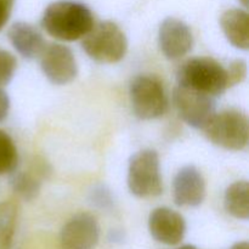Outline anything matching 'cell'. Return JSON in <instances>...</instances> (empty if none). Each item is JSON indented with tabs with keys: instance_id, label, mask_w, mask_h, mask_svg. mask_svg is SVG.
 Masks as SVG:
<instances>
[{
	"instance_id": "obj_4",
	"label": "cell",
	"mask_w": 249,
	"mask_h": 249,
	"mask_svg": "<svg viewBox=\"0 0 249 249\" xmlns=\"http://www.w3.org/2000/svg\"><path fill=\"white\" fill-rule=\"evenodd\" d=\"M203 131L211 142L225 150L241 151L248 145V118L237 109H225L220 113L215 112Z\"/></svg>"
},
{
	"instance_id": "obj_7",
	"label": "cell",
	"mask_w": 249,
	"mask_h": 249,
	"mask_svg": "<svg viewBox=\"0 0 249 249\" xmlns=\"http://www.w3.org/2000/svg\"><path fill=\"white\" fill-rule=\"evenodd\" d=\"M173 101L182 121L195 129L203 130L216 112V102L213 96L182 85H178L174 89Z\"/></svg>"
},
{
	"instance_id": "obj_11",
	"label": "cell",
	"mask_w": 249,
	"mask_h": 249,
	"mask_svg": "<svg viewBox=\"0 0 249 249\" xmlns=\"http://www.w3.org/2000/svg\"><path fill=\"white\" fill-rule=\"evenodd\" d=\"M148 230L157 242L167 246H177L184 240L186 221L178 212L162 207L155 209L150 214Z\"/></svg>"
},
{
	"instance_id": "obj_8",
	"label": "cell",
	"mask_w": 249,
	"mask_h": 249,
	"mask_svg": "<svg viewBox=\"0 0 249 249\" xmlns=\"http://www.w3.org/2000/svg\"><path fill=\"white\" fill-rule=\"evenodd\" d=\"M40 68L44 75L55 85L73 82L78 74V65L72 50L62 44L45 45L41 53Z\"/></svg>"
},
{
	"instance_id": "obj_9",
	"label": "cell",
	"mask_w": 249,
	"mask_h": 249,
	"mask_svg": "<svg viewBox=\"0 0 249 249\" xmlns=\"http://www.w3.org/2000/svg\"><path fill=\"white\" fill-rule=\"evenodd\" d=\"M100 226L89 213H79L71 218L60 235L61 249H94L99 243Z\"/></svg>"
},
{
	"instance_id": "obj_1",
	"label": "cell",
	"mask_w": 249,
	"mask_h": 249,
	"mask_svg": "<svg viewBox=\"0 0 249 249\" xmlns=\"http://www.w3.org/2000/svg\"><path fill=\"white\" fill-rule=\"evenodd\" d=\"M94 24V16L89 7L73 0L51 2L41 17V27L46 33L62 41L84 38Z\"/></svg>"
},
{
	"instance_id": "obj_6",
	"label": "cell",
	"mask_w": 249,
	"mask_h": 249,
	"mask_svg": "<svg viewBox=\"0 0 249 249\" xmlns=\"http://www.w3.org/2000/svg\"><path fill=\"white\" fill-rule=\"evenodd\" d=\"M133 112L142 121L162 117L168 109V97L162 82L155 75H138L129 89Z\"/></svg>"
},
{
	"instance_id": "obj_2",
	"label": "cell",
	"mask_w": 249,
	"mask_h": 249,
	"mask_svg": "<svg viewBox=\"0 0 249 249\" xmlns=\"http://www.w3.org/2000/svg\"><path fill=\"white\" fill-rule=\"evenodd\" d=\"M179 85L215 97L229 89L226 68L211 57H196L186 61L178 71Z\"/></svg>"
},
{
	"instance_id": "obj_16",
	"label": "cell",
	"mask_w": 249,
	"mask_h": 249,
	"mask_svg": "<svg viewBox=\"0 0 249 249\" xmlns=\"http://www.w3.org/2000/svg\"><path fill=\"white\" fill-rule=\"evenodd\" d=\"M17 221V206L12 201L0 203V249H10Z\"/></svg>"
},
{
	"instance_id": "obj_5",
	"label": "cell",
	"mask_w": 249,
	"mask_h": 249,
	"mask_svg": "<svg viewBox=\"0 0 249 249\" xmlns=\"http://www.w3.org/2000/svg\"><path fill=\"white\" fill-rule=\"evenodd\" d=\"M128 187L139 198H151L162 195L160 156L155 150H141L129 160Z\"/></svg>"
},
{
	"instance_id": "obj_20",
	"label": "cell",
	"mask_w": 249,
	"mask_h": 249,
	"mask_svg": "<svg viewBox=\"0 0 249 249\" xmlns=\"http://www.w3.org/2000/svg\"><path fill=\"white\" fill-rule=\"evenodd\" d=\"M228 72L229 88L235 87L240 84L247 77V63L243 60H236L230 63L229 68H226Z\"/></svg>"
},
{
	"instance_id": "obj_14",
	"label": "cell",
	"mask_w": 249,
	"mask_h": 249,
	"mask_svg": "<svg viewBox=\"0 0 249 249\" xmlns=\"http://www.w3.org/2000/svg\"><path fill=\"white\" fill-rule=\"evenodd\" d=\"M220 26L229 43L241 50H248L249 15L245 10H226L220 17Z\"/></svg>"
},
{
	"instance_id": "obj_25",
	"label": "cell",
	"mask_w": 249,
	"mask_h": 249,
	"mask_svg": "<svg viewBox=\"0 0 249 249\" xmlns=\"http://www.w3.org/2000/svg\"><path fill=\"white\" fill-rule=\"evenodd\" d=\"M241 1H242V4H243V5H245V6H246V7H247V6H248V0H241Z\"/></svg>"
},
{
	"instance_id": "obj_22",
	"label": "cell",
	"mask_w": 249,
	"mask_h": 249,
	"mask_svg": "<svg viewBox=\"0 0 249 249\" xmlns=\"http://www.w3.org/2000/svg\"><path fill=\"white\" fill-rule=\"evenodd\" d=\"M10 111V99L6 91L0 88V122L4 121Z\"/></svg>"
},
{
	"instance_id": "obj_17",
	"label": "cell",
	"mask_w": 249,
	"mask_h": 249,
	"mask_svg": "<svg viewBox=\"0 0 249 249\" xmlns=\"http://www.w3.org/2000/svg\"><path fill=\"white\" fill-rule=\"evenodd\" d=\"M40 177L41 175L39 173L33 174V172H17L12 174L10 184H11L12 190L21 198L32 201L38 196L40 191Z\"/></svg>"
},
{
	"instance_id": "obj_18",
	"label": "cell",
	"mask_w": 249,
	"mask_h": 249,
	"mask_svg": "<svg viewBox=\"0 0 249 249\" xmlns=\"http://www.w3.org/2000/svg\"><path fill=\"white\" fill-rule=\"evenodd\" d=\"M18 163V153L11 136L0 129V174L14 173Z\"/></svg>"
},
{
	"instance_id": "obj_21",
	"label": "cell",
	"mask_w": 249,
	"mask_h": 249,
	"mask_svg": "<svg viewBox=\"0 0 249 249\" xmlns=\"http://www.w3.org/2000/svg\"><path fill=\"white\" fill-rule=\"evenodd\" d=\"M15 0H0V31L5 27L11 16Z\"/></svg>"
},
{
	"instance_id": "obj_15",
	"label": "cell",
	"mask_w": 249,
	"mask_h": 249,
	"mask_svg": "<svg viewBox=\"0 0 249 249\" xmlns=\"http://www.w3.org/2000/svg\"><path fill=\"white\" fill-rule=\"evenodd\" d=\"M224 206L231 216L240 220L249 218V184L246 180L236 181L226 189Z\"/></svg>"
},
{
	"instance_id": "obj_24",
	"label": "cell",
	"mask_w": 249,
	"mask_h": 249,
	"mask_svg": "<svg viewBox=\"0 0 249 249\" xmlns=\"http://www.w3.org/2000/svg\"><path fill=\"white\" fill-rule=\"evenodd\" d=\"M178 249H197V248L194 247V246L187 245V246H182V247H180V248H178Z\"/></svg>"
},
{
	"instance_id": "obj_19",
	"label": "cell",
	"mask_w": 249,
	"mask_h": 249,
	"mask_svg": "<svg viewBox=\"0 0 249 249\" xmlns=\"http://www.w3.org/2000/svg\"><path fill=\"white\" fill-rule=\"evenodd\" d=\"M17 61L12 53L0 49V87L9 84L15 74Z\"/></svg>"
},
{
	"instance_id": "obj_10",
	"label": "cell",
	"mask_w": 249,
	"mask_h": 249,
	"mask_svg": "<svg viewBox=\"0 0 249 249\" xmlns=\"http://www.w3.org/2000/svg\"><path fill=\"white\" fill-rule=\"evenodd\" d=\"M158 44L168 60H178L192 50L194 36L184 21L168 17L160 26Z\"/></svg>"
},
{
	"instance_id": "obj_12",
	"label": "cell",
	"mask_w": 249,
	"mask_h": 249,
	"mask_svg": "<svg viewBox=\"0 0 249 249\" xmlns=\"http://www.w3.org/2000/svg\"><path fill=\"white\" fill-rule=\"evenodd\" d=\"M174 202L179 207H198L206 198V181L194 165H186L177 173L173 182Z\"/></svg>"
},
{
	"instance_id": "obj_3",
	"label": "cell",
	"mask_w": 249,
	"mask_h": 249,
	"mask_svg": "<svg viewBox=\"0 0 249 249\" xmlns=\"http://www.w3.org/2000/svg\"><path fill=\"white\" fill-rule=\"evenodd\" d=\"M83 50L91 60L100 63H117L128 51V39L117 23L104 21L94 24L82 38Z\"/></svg>"
},
{
	"instance_id": "obj_13",
	"label": "cell",
	"mask_w": 249,
	"mask_h": 249,
	"mask_svg": "<svg viewBox=\"0 0 249 249\" xmlns=\"http://www.w3.org/2000/svg\"><path fill=\"white\" fill-rule=\"evenodd\" d=\"M7 36L17 53L28 60L39 57L45 48V41L40 32L26 22H16L12 24L7 32Z\"/></svg>"
},
{
	"instance_id": "obj_23",
	"label": "cell",
	"mask_w": 249,
	"mask_h": 249,
	"mask_svg": "<svg viewBox=\"0 0 249 249\" xmlns=\"http://www.w3.org/2000/svg\"><path fill=\"white\" fill-rule=\"evenodd\" d=\"M230 249H249V243L248 242H238L235 243Z\"/></svg>"
}]
</instances>
